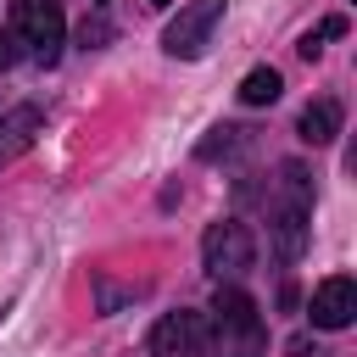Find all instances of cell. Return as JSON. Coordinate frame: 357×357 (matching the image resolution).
<instances>
[{"label": "cell", "instance_id": "cell-1", "mask_svg": "<svg viewBox=\"0 0 357 357\" xmlns=\"http://www.w3.org/2000/svg\"><path fill=\"white\" fill-rule=\"evenodd\" d=\"M223 11H229V0H190V6H178V17L162 28V50L178 56V61H195V56L212 45Z\"/></svg>", "mask_w": 357, "mask_h": 357}, {"label": "cell", "instance_id": "cell-2", "mask_svg": "<svg viewBox=\"0 0 357 357\" xmlns=\"http://www.w3.org/2000/svg\"><path fill=\"white\" fill-rule=\"evenodd\" d=\"M201 262H206V273H218V279H240V273L257 262V240H251V229L234 223V218L212 223V229L201 234Z\"/></svg>", "mask_w": 357, "mask_h": 357}, {"label": "cell", "instance_id": "cell-3", "mask_svg": "<svg viewBox=\"0 0 357 357\" xmlns=\"http://www.w3.org/2000/svg\"><path fill=\"white\" fill-rule=\"evenodd\" d=\"M151 357H212V324L201 312H167V318H156Z\"/></svg>", "mask_w": 357, "mask_h": 357}, {"label": "cell", "instance_id": "cell-4", "mask_svg": "<svg viewBox=\"0 0 357 357\" xmlns=\"http://www.w3.org/2000/svg\"><path fill=\"white\" fill-rule=\"evenodd\" d=\"M61 6L56 0H17V33L33 45V56L50 67L56 61V50H61Z\"/></svg>", "mask_w": 357, "mask_h": 357}, {"label": "cell", "instance_id": "cell-5", "mask_svg": "<svg viewBox=\"0 0 357 357\" xmlns=\"http://www.w3.org/2000/svg\"><path fill=\"white\" fill-rule=\"evenodd\" d=\"M357 318V284L346 273H329L312 290V329H346Z\"/></svg>", "mask_w": 357, "mask_h": 357}, {"label": "cell", "instance_id": "cell-6", "mask_svg": "<svg viewBox=\"0 0 357 357\" xmlns=\"http://www.w3.org/2000/svg\"><path fill=\"white\" fill-rule=\"evenodd\" d=\"M268 229H273V251H279L284 262H301V257H307V206H301V201H279Z\"/></svg>", "mask_w": 357, "mask_h": 357}, {"label": "cell", "instance_id": "cell-7", "mask_svg": "<svg viewBox=\"0 0 357 357\" xmlns=\"http://www.w3.org/2000/svg\"><path fill=\"white\" fill-rule=\"evenodd\" d=\"M212 312H218V324H223V329H234V335H257V301H251L245 290H234V284H218V296H212Z\"/></svg>", "mask_w": 357, "mask_h": 357}, {"label": "cell", "instance_id": "cell-8", "mask_svg": "<svg viewBox=\"0 0 357 357\" xmlns=\"http://www.w3.org/2000/svg\"><path fill=\"white\" fill-rule=\"evenodd\" d=\"M39 128H45L39 106H11V112L0 117V156H17V151H28Z\"/></svg>", "mask_w": 357, "mask_h": 357}, {"label": "cell", "instance_id": "cell-9", "mask_svg": "<svg viewBox=\"0 0 357 357\" xmlns=\"http://www.w3.org/2000/svg\"><path fill=\"white\" fill-rule=\"evenodd\" d=\"M296 134H301L307 145H329V139L340 134V100H329V95L312 100V106L296 117Z\"/></svg>", "mask_w": 357, "mask_h": 357}, {"label": "cell", "instance_id": "cell-10", "mask_svg": "<svg viewBox=\"0 0 357 357\" xmlns=\"http://www.w3.org/2000/svg\"><path fill=\"white\" fill-rule=\"evenodd\" d=\"M279 95H284L279 67H251V73L240 78V100H245V106H273Z\"/></svg>", "mask_w": 357, "mask_h": 357}, {"label": "cell", "instance_id": "cell-11", "mask_svg": "<svg viewBox=\"0 0 357 357\" xmlns=\"http://www.w3.org/2000/svg\"><path fill=\"white\" fill-rule=\"evenodd\" d=\"M240 145H245V128H234V123H218V128H212V134L195 145V156H201V162H218V156H234Z\"/></svg>", "mask_w": 357, "mask_h": 357}, {"label": "cell", "instance_id": "cell-12", "mask_svg": "<svg viewBox=\"0 0 357 357\" xmlns=\"http://www.w3.org/2000/svg\"><path fill=\"white\" fill-rule=\"evenodd\" d=\"M139 296V284H112L106 273H95V312L106 318V312H117L123 301H134Z\"/></svg>", "mask_w": 357, "mask_h": 357}, {"label": "cell", "instance_id": "cell-13", "mask_svg": "<svg viewBox=\"0 0 357 357\" xmlns=\"http://www.w3.org/2000/svg\"><path fill=\"white\" fill-rule=\"evenodd\" d=\"M78 45H84V50H106V45H112V22H106V17H84V22H78Z\"/></svg>", "mask_w": 357, "mask_h": 357}, {"label": "cell", "instance_id": "cell-14", "mask_svg": "<svg viewBox=\"0 0 357 357\" xmlns=\"http://www.w3.org/2000/svg\"><path fill=\"white\" fill-rule=\"evenodd\" d=\"M17 39H22V33H11V28H0V67H11V61L22 56V50H17Z\"/></svg>", "mask_w": 357, "mask_h": 357}, {"label": "cell", "instance_id": "cell-15", "mask_svg": "<svg viewBox=\"0 0 357 357\" xmlns=\"http://www.w3.org/2000/svg\"><path fill=\"white\" fill-rule=\"evenodd\" d=\"M312 33H318V39H340V33H346V17H324Z\"/></svg>", "mask_w": 357, "mask_h": 357}, {"label": "cell", "instance_id": "cell-16", "mask_svg": "<svg viewBox=\"0 0 357 357\" xmlns=\"http://www.w3.org/2000/svg\"><path fill=\"white\" fill-rule=\"evenodd\" d=\"M318 50H324V39H318V33H307V39H301V56H307V61H318Z\"/></svg>", "mask_w": 357, "mask_h": 357}, {"label": "cell", "instance_id": "cell-17", "mask_svg": "<svg viewBox=\"0 0 357 357\" xmlns=\"http://www.w3.org/2000/svg\"><path fill=\"white\" fill-rule=\"evenodd\" d=\"M156 6H167V0H156Z\"/></svg>", "mask_w": 357, "mask_h": 357}]
</instances>
